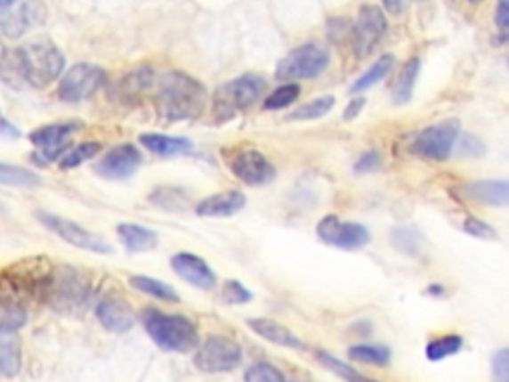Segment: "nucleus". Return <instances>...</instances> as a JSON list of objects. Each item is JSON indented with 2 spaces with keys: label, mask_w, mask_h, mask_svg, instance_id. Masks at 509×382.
Wrapping results in <instances>:
<instances>
[{
  "label": "nucleus",
  "mask_w": 509,
  "mask_h": 382,
  "mask_svg": "<svg viewBox=\"0 0 509 382\" xmlns=\"http://www.w3.org/2000/svg\"><path fill=\"white\" fill-rule=\"evenodd\" d=\"M64 64L66 58L62 50L46 38L32 40L28 45L4 53L0 61V66L6 72L3 76L4 82H8V78H20L34 88H44L61 78Z\"/></svg>",
  "instance_id": "nucleus-1"
},
{
  "label": "nucleus",
  "mask_w": 509,
  "mask_h": 382,
  "mask_svg": "<svg viewBox=\"0 0 509 382\" xmlns=\"http://www.w3.org/2000/svg\"><path fill=\"white\" fill-rule=\"evenodd\" d=\"M207 104V88L185 72L169 70L158 80V108L167 120L198 118Z\"/></svg>",
  "instance_id": "nucleus-2"
},
{
  "label": "nucleus",
  "mask_w": 509,
  "mask_h": 382,
  "mask_svg": "<svg viewBox=\"0 0 509 382\" xmlns=\"http://www.w3.org/2000/svg\"><path fill=\"white\" fill-rule=\"evenodd\" d=\"M141 322L151 341L166 353H191L199 343L198 329L183 315H169L164 311L148 309L141 315Z\"/></svg>",
  "instance_id": "nucleus-3"
},
{
  "label": "nucleus",
  "mask_w": 509,
  "mask_h": 382,
  "mask_svg": "<svg viewBox=\"0 0 509 382\" xmlns=\"http://www.w3.org/2000/svg\"><path fill=\"white\" fill-rule=\"evenodd\" d=\"M267 90V80L259 74H243L233 78L214 92V114L219 122L231 120L233 116L245 112Z\"/></svg>",
  "instance_id": "nucleus-4"
},
{
  "label": "nucleus",
  "mask_w": 509,
  "mask_h": 382,
  "mask_svg": "<svg viewBox=\"0 0 509 382\" xmlns=\"http://www.w3.org/2000/svg\"><path fill=\"white\" fill-rule=\"evenodd\" d=\"M330 54L325 46L320 45H303L291 50L287 56H283L277 64L275 76L277 80H309L317 78L328 68Z\"/></svg>",
  "instance_id": "nucleus-5"
},
{
  "label": "nucleus",
  "mask_w": 509,
  "mask_h": 382,
  "mask_svg": "<svg viewBox=\"0 0 509 382\" xmlns=\"http://www.w3.org/2000/svg\"><path fill=\"white\" fill-rule=\"evenodd\" d=\"M460 122L456 118L426 126L412 142V154L428 161H446L460 138Z\"/></svg>",
  "instance_id": "nucleus-6"
},
{
  "label": "nucleus",
  "mask_w": 509,
  "mask_h": 382,
  "mask_svg": "<svg viewBox=\"0 0 509 382\" xmlns=\"http://www.w3.org/2000/svg\"><path fill=\"white\" fill-rule=\"evenodd\" d=\"M243 361V351L239 343L223 335L207 337L195 353V364L201 372L217 375V372H229L239 367Z\"/></svg>",
  "instance_id": "nucleus-7"
},
{
  "label": "nucleus",
  "mask_w": 509,
  "mask_h": 382,
  "mask_svg": "<svg viewBox=\"0 0 509 382\" xmlns=\"http://www.w3.org/2000/svg\"><path fill=\"white\" fill-rule=\"evenodd\" d=\"M36 217L42 225L50 229L53 233H56L66 243L74 245V248L98 253V255H109L114 251L112 245H109L104 237L88 232L86 227H82L76 222H70V219L54 215V214H46V211H38Z\"/></svg>",
  "instance_id": "nucleus-8"
},
{
  "label": "nucleus",
  "mask_w": 509,
  "mask_h": 382,
  "mask_svg": "<svg viewBox=\"0 0 509 382\" xmlns=\"http://www.w3.org/2000/svg\"><path fill=\"white\" fill-rule=\"evenodd\" d=\"M106 80V74L100 66L90 62H78L68 70L61 84H58V98L68 104H76L96 94L101 84Z\"/></svg>",
  "instance_id": "nucleus-9"
},
{
  "label": "nucleus",
  "mask_w": 509,
  "mask_h": 382,
  "mask_svg": "<svg viewBox=\"0 0 509 382\" xmlns=\"http://www.w3.org/2000/svg\"><path fill=\"white\" fill-rule=\"evenodd\" d=\"M46 293L53 297L54 305L62 309L82 307L90 297L88 279L76 269H53Z\"/></svg>",
  "instance_id": "nucleus-10"
},
{
  "label": "nucleus",
  "mask_w": 509,
  "mask_h": 382,
  "mask_svg": "<svg viewBox=\"0 0 509 382\" xmlns=\"http://www.w3.org/2000/svg\"><path fill=\"white\" fill-rule=\"evenodd\" d=\"M317 237L338 249H360L370 241V232L362 224L343 222L336 215H325L317 225Z\"/></svg>",
  "instance_id": "nucleus-11"
},
{
  "label": "nucleus",
  "mask_w": 509,
  "mask_h": 382,
  "mask_svg": "<svg viewBox=\"0 0 509 382\" xmlns=\"http://www.w3.org/2000/svg\"><path fill=\"white\" fill-rule=\"evenodd\" d=\"M386 28L388 22L382 8L375 4L360 6L359 16H356L354 22V53L360 61L375 53L378 42L384 38Z\"/></svg>",
  "instance_id": "nucleus-12"
},
{
  "label": "nucleus",
  "mask_w": 509,
  "mask_h": 382,
  "mask_svg": "<svg viewBox=\"0 0 509 382\" xmlns=\"http://www.w3.org/2000/svg\"><path fill=\"white\" fill-rule=\"evenodd\" d=\"M78 130L76 122H61V124H48L40 126L36 130L30 132L28 140L40 150L36 154L38 164H48L53 159H61L64 151L70 148V135Z\"/></svg>",
  "instance_id": "nucleus-13"
},
{
  "label": "nucleus",
  "mask_w": 509,
  "mask_h": 382,
  "mask_svg": "<svg viewBox=\"0 0 509 382\" xmlns=\"http://www.w3.org/2000/svg\"><path fill=\"white\" fill-rule=\"evenodd\" d=\"M141 166V154L133 143H120L96 161L94 172L104 180H125L133 175Z\"/></svg>",
  "instance_id": "nucleus-14"
},
{
  "label": "nucleus",
  "mask_w": 509,
  "mask_h": 382,
  "mask_svg": "<svg viewBox=\"0 0 509 382\" xmlns=\"http://www.w3.org/2000/svg\"><path fill=\"white\" fill-rule=\"evenodd\" d=\"M231 172L247 185H265L275 180L277 169L259 150H243L231 159Z\"/></svg>",
  "instance_id": "nucleus-15"
},
{
  "label": "nucleus",
  "mask_w": 509,
  "mask_h": 382,
  "mask_svg": "<svg viewBox=\"0 0 509 382\" xmlns=\"http://www.w3.org/2000/svg\"><path fill=\"white\" fill-rule=\"evenodd\" d=\"M48 11L42 0H27L16 11L8 12L3 20H0V32L8 38H19L28 30L40 27L46 22Z\"/></svg>",
  "instance_id": "nucleus-16"
},
{
  "label": "nucleus",
  "mask_w": 509,
  "mask_h": 382,
  "mask_svg": "<svg viewBox=\"0 0 509 382\" xmlns=\"http://www.w3.org/2000/svg\"><path fill=\"white\" fill-rule=\"evenodd\" d=\"M172 267L177 275H180L185 283H190L193 287L201 289V291H207V289H214L217 283V277L214 273V269L207 265V261H203L199 255L180 251L172 257Z\"/></svg>",
  "instance_id": "nucleus-17"
},
{
  "label": "nucleus",
  "mask_w": 509,
  "mask_h": 382,
  "mask_svg": "<svg viewBox=\"0 0 509 382\" xmlns=\"http://www.w3.org/2000/svg\"><path fill=\"white\" fill-rule=\"evenodd\" d=\"M96 317L109 333H125L135 322L132 307L117 295H108L96 305Z\"/></svg>",
  "instance_id": "nucleus-18"
},
{
  "label": "nucleus",
  "mask_w": 509,
  "mask_h": 382,
  "mask_svg": "<svg viewBox=\"0 0 509 382\" xmlns=\"http://www.w3.org/2000/svg\"><path fill=\"white\" fill-rule=\"evenodd\" d=\"M245 203H247L245 193L237 190H227L201 199L198 206H195V214L199 217H231L239 214L245 207Z\"/></svg>",
  "instance_id": "nucleus-19"
},
{
  "label": "nucleus",
  "mask_w": 509,
  "mask_h": 382,
  "mask_svg": "<svg viewBox=\"0 0 509 382\" xmlns=\"http://www.w3.org/2000/svg\"><path fill=\"white\" fill-rule=\"evenodd\" d=\"M247 325L251 330H254L261 338H265L269 343H275L279 346H287V349H303V341L296 337L291 329H287L281 322L273 319H247Z\"/></svg>",
  "instance_id": "nucleus-20"
},
{
  "label": "nucleus",
  "mask_w": 509,
  "mask_h": 382,
  "mask_svg": "<svg viewBox=\"0 0 509 382\" xmlns=\"http://www.w3.org/2000/svg\"><path fill=\"white\" fill-rule=\"evenodd\" d=\"M140 143L148 151H151L154 156L159 158H175V156H185L193 150V143L188 138H177V135H167V134H141Z\"/></svg>",
  "instance_id": "nucleus-21"
},
{
  "label": "nucleus",
  "mask_w": 509,
  "mask_h": 382,
  "mask_svg": "<svg viewBox=\"0 0 509 382\" xmlns=\"http://www.w3.org/2000/svg\"><path fill=\"white\" fill-rule=\"evenodd\" d=\"M22 349L16 330L0 327V375L12 378L20 372Z\"/></svg>",
  "instance_id": "nucleus-22"
},
{
  "label": "nucleus",
  "mask_w": 509,
  "mask_h": 382,
  "mask_svg": "<svg viewBox=\"0 0 509 382\" xmlns=\"http://www.w3.org/2000/svg\"><path fill=\"white\" fill-rule=\"evenodd\" d=\"M124 248L130 253H146L159 245V235L148 227L135 224H120L116 229Z\"/></svg>",
  "instance_id": "nucleus-23"
},
{
  "label": "nucleus",
  "mask_w": 509,
  "mask_h": 382,
  "mask_svg": "<svg viewBox=\"0 0 509 382\" xmlns=\"http://www.w3.org/2000/svg\"><path fill=\"white\" fill-rule=\"evenodd\" d=\"M468 195L488 206H507L509 185L507 182H473L468 185Z\"/></svg>",
  "instance_id": "nucleus-24"
},
{
  "label": "nucleus",
  "mask_w": 509,
  "mask_h": 382,
  "mask_svg": "<svg viewBox=\"0 0 509 382\" xmlns=\"http://www.w3.org/2000/svg\"><path fill=\"white\" fill-rule=\"evenodd\" d=\"M418 72H420V58H410V61L402 66V70L398 74V80L394 82L392 88L394 104H406V102H410Z\"/></svg>",
  "instance_id": "nucleus-25"
},
{
  "label": "nucleus",
  "mask_w": 509,
  "mask_h": 382,
  "mask_svg": "<svg viewBox=\"0 0 509 382\" xmlns=\"http://www.w3.org/2000/svg\"><path fill=\"white\" fill-rule=\"evenodd\" d=\"M130 285L135 289V291L148 293L151 297H156V299L159 301H169V303L180 301V293H177L172 285L159 281V279H154V277L133 275L130 277Z\"/></svg>",
  "instance_id": "nucleus-26"
},
{
  "label": "nucleus",
  "mask_w": 509,
  "mask_h": 382,
  "mask_svg": "<svg viewBox=\"0 0 509 382\" xmlns=\"http://www.w3.org/2000/svg\"><path fill=\"white\" fill-rule=\"evenodd\" d=\"M392 68H394V56L392 54H384L382 58H378V61L372 64L367 72L359 76V80H356L351 86V92L352 94H359V92L372 88L380 80H384Z\"/></svg>",
  "instance_id": "nucleus-27"
},
{
  "label": "nucleus",
  "mask_w": 509,
  "mask_h": 382,
  "mask_svg": "<svg viewBox=\"0 0 509 382\" xmlns=\"http://www.w3.org/2000/svg\"><path fill=\"white\" fill-rule=\"evenodd\" d=\"M336 100L335 96L325 94V96H319L315 100L307 102V104H303L301 108H296L295 112H291L287 116V120L291 122H307V120H317V118L327 116L330 110L335 108Z\"/></svg>",
  "instance_id": "nucleus-28"
},
{
  "label": "nucleus",
  "mask_w": 509,
  "mask_h": 382,
  "mask_svg": "<svg viewBox=\"0 0 509 382\" xmlns=\"http://www.w3.org/2000/svg\"><path fill=\"white\" fill-rule=\"evenodd\" d=\"M0 183L14 185V188H34V185L40 183V177L27 167L3 164L0 161Z\"/></svg>",
  "instance_id": "nucleus-29"
},
{
  "label": "nucleus",
  "mask_w": 509,
  "mask_h": 382,
  "mask_svg": "<svg viewBox=\"0 0 509 382\" xmlns=\"http://www.w3.org/2000/svg\"><path fill=\"white\" fill-rule=\"evenodd\" d=\"M464 349V338L460 335H448L440 337L436 341L428 343L426 346V359L432 362L444 361L448 356H454Z\"/></svg>",
  "instance_id": "nucleus-30"
},
{
  "label": "nucleus",
  "mask_w": 509,
  "mask_h": 382,
  "mask_svg": "<svg viewBox=\"0 0 509 382\" xmlns=\"http://www.w3.org/2000/svg\"><path fill=\"white\" fill-rule=\"evenodd\" d=\"M351 361L364 362V364H375V367H386L390 362V351L386 346L378 345H356L349 349Z\"/></svg>",
  "instance_id": "nucleus-31"
},
{
  "label": "nucleus",
  "mask_w": 509,
  "mask_h": 382,
  "mask_svg": "<svg viewBox=\"0 0 509 382\" xmlns=\"http://www.w3.org/2000/svg\"><path fill=\"white\" fill-rule=\"evenodd\" d=\"M299 96H301L299 84L287 82L283 84V86H279L277 90L271 92V94L265 98V102H263V108L271 110V112H275V110H285L291 104H295Z\"/></svg>",
  "instance_id": "nucleus-32"
},
{
  "label": "nucleus",
  "mask_w": 509,
  "mask_h": 382,
  "mask_svg": "<svg viewBox=\"0 0 509 382\" xmlns=\"http://www.w3.org/2000/svg\"><path fill=\"white\" fill-rule=\"evenodd\" d=\"M101 146L98 142H82L78 146H74L66 151V154L61 158V167L62 169H72L78 167L84 161L92 159L94 156L100 154Z\"/></svg>",
  "instance_id": "nucleus-33"
},
{
  "label": "nucleus",
  "mask_w": 509,
  "mask_h": 382,
  "mask_svg": "<svg viewBox=\"0 0 509 382\" xmlns=\"http://www.w3.org/2000/svg\"><path fill=\"white\" fill-rule=\"evenodd\" d=\"M317 356H319V361H320L322 364H325V367H327L328 370L336 372V375L341 377V378H344L346 382H378V380H372V378H368V377L360 375V372H356L352 367H349V364H344L343 361L335 359L333 354L319 353Z\"/></svg>",
  "instance_id": "nucleus-34"
},
{
  "label": "nucleus",
  "mask_w": 509,
  "mask_h": 382,
  "mask_svg": "<svg viewBox=\"0 0 509 382\" xmlns=\"http://www.w3.org/2000/svg\"><path fill=\"white\" fill-rule=\"evenodd\" d=\"M243 382H287V378L275 364L257 362L245 372Z\"/></svg>",
  "instance_id": "nucleus-35"
},
{
  "label": "nucleus",
  "mask_w": 509,
  "mask_h": 382,
  "mask_svg": "<svg viewBox=\"0 0 509 382\" xmlns=\"http://www.w3.org/2000/svg\"><path fill=\"white\" fill-rule=\"evenodd\" d=\"M392 243L396 249H400L406 255H416L420 249L422 240L420 235L414 232V229L408 227H400V229H394L392 232Z\"/></svg>",
  "instance_id": "nucleus-36"
},
{
  "label": "nucleus",
  "mask_w": 509,
  "mask_h": 382,
  "mask_svg": "<svg viewBox=\"0 0 509 382\" xmlns=\"http://www.w3.org/2000/svg\"><path fill=\"white\" fill-rule=\"evenodd\" d=\"M464 232L476 237V240H483V241H496L497 240V232L491 227L488 222L483 219H478L473 215H468L464 222Z\"/></svg>",
  "instance_id": "nucleus-37"
},
{
  "label": "nucleus",
  "mask_w": 509,
  "mask_h": 382,
  "mask_svg": "<svg viewBox=\"0 0 509 382\" xmlns=\"http://www.w3.org/2000/svg\"><path fill=\"white\" fill-rule=\"evenodd\" d=\"M222 299L227 305H245V303H249L253 299V295H251V291H247V289H245L243 283L233 281V279H231V281H225V285H223Z\"/></svg>",
  "instance_id": "nucleus-38"
},
{
  "label": "nucleus",
  "mask_w": 509,
  "mask_h": 382,
  "mask_svg": "<svg viewBox=\"0 0 509 382\" xmlns=\"http://www.w3.org/2000/svg\"><path fill=\"white\" fill-rule=\"evenodd\" d=\"M380 166H382V159H380L378 151H367V154H362L359 161L354 164V172L360 175L372 174V172H376Z\"/></svg>",
  "instance_id": "nucleus-39"
},
{
  "label": "nucleus",
  "mask_w": 509,
  "mask_h": 382,
  "mask_svg": "<svg viewBox=\"0 0 509 382\" xmlns=\"http://www.w3.org/2000/svg\"><path fill=\"white\" fill-rule=\"evenodd\" d=\"M457 154L464 158H476L483 154V146L478 138H473L470 134H464L460 140V146H457Z\"/></svg>",
  "instance_id": "nucleus-40"
},
{
  "label": "nucleus",
  "mask_w": 509,
  "mask_h": 382,
  "mask_svg": "<svg viewBox=\"0 0 509 382\" xmlns=\"http://www.w3.org/2000/svg\"><path fill=\"white\" fill-rule=\"evenodd\" d=\"M491 367H494V375L497 378V382H509L507 370H509V354L507 349H499L494 359H491Z\"/></svg>",
  "instance_id": "nucleus-41"
},
{
  "label": "nucleus",
  "mask_w": 509,
  "mask_h": 382,
  "mask_svg": "<svg viewBox=\"0 0 509 382\" xmlns=\"http://www.w3.org/2000/svg\"><path fill=\"white\" fill-rule=\"evenodd\" d=\"M509 0H497L496 8V27L502 37H507V27H509Z\"/></svg>",
  "instance_id": "nucleus-42"
},
{
  "label": "nucleus",
  "mask_w": 509,
  "mask_h": 382,
  "mask_svg": "<svg viewBox=\"0 0 509 382\" xmlns=\"http://www.w3.org/2000/svg\"><path fill=\"white\" fill-rule=\"evenodd\" d=\"M0 138H8V140L20 138V130L12 122L6 120L3 110H0Z\"/></svg>",
  "instance_id": "nucleus-43"
},
{
  "label": "nucleus",
  "mask_w": 509,
  "mask_h": 382,
  "mask_svg": "<svg viewBox=\"0 0 509 382\" xmlns=\"http://www.w3.org/2000/svg\"><path fill=\"white\" fill-rule=\"evenodd\" d=\"M364 106H367V98H364V96L352 98V100H351V104L344 108L343 118H344V120H354V118L362 112V108H364Z\"/></svg>",
  "instance_id": "nucleus-44"
},
{
  "label": "nucleus",
  "mask_w": 509,
  "mask_h": 382,
  "mask_svg": "<svg viewBox=\"0 0 509 382\" xmlns=\"http://www.w3.org/2000/svg\"><path fill=\"white\" fill-rule=\"evenodd\" d=\"M382 4H384L386 11L394 16L404 11V0H382Z\"/></svg>",
  "instance_id": "nucleus-45"
},
{
  "label": "nucleus",
  "mask_w": 509,
  "mask_h": 382,
  "mask_svg": "<svg viewBox=\"0 0 509 382\" xmlns=\"http://www.w3.org/2000/svg\"><path fill=\"white\" fill-rule=\"evenodd\" d=\"M16 0H0V16L6 14L14 6Z\"/></svg>",
  "instance_id": "nucleus-46"
},
{
  "label": "nucleus",
  "mask_w": 509,
  "mask_h": 382,
  "mask_svg": "<svg viewBox=\"0 0 509 382\" xmlns=\"http://www.w3.org/2000/svg\"><path fill=\"white\" fill-rule=\"evenodd\" d=\"M440 295V293H444V289H442V285H430V289H428V295Z\"/></svg>",
  "instance_id": "nucleus-47"
},
{
  "label": "nucleus",
  "mask_w": 509,
  "mask_h": 382,
  "mask_svg": "<svg viewBox=\"0 0 509 382\" xmlns=\"http://www.w3.org/2000/svg\"><path fill=\"white\" fill-rule=\"evenodd\" d=\"M470 3H472V4H480V3H481V0H470Z\"/></svg>",
  "instance_id": "nucleus-48"
}]
</instances>
